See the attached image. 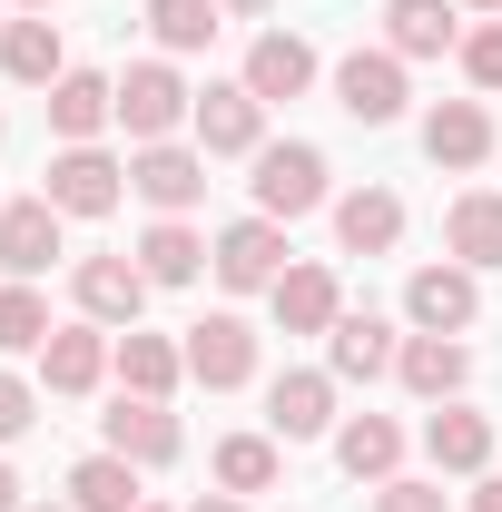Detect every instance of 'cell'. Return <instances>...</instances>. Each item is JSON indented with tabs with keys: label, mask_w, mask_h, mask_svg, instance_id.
I'll use <instances>...</instances> for the list:
<instances>
[{
	"label": "cell",
	"mask_w": 502,
	"mask_h": 512,
	"mask_svg": "<svg viewBox=\"0 0 502 512\" xmlns=\"http://www.w3.org/2000/svg\"><path fill=\"white\" fill-rule=\"evenodd\" d=\"M40 384H50V394H99V384H109V325H60V335H50V345H40Z\"/></svg>",
	"instance_id": "cell-20"
},
{
	"label": "cell",
	"mask_w": 502,
	"mask_h": 512,
	"mask_svg": "<svg viewBox=\"0 0 502 512\" xmlns=\"http://www.w3.org/2000/svg\"><path fill=\"white\" fill-rule=\"evenodd\" d=\"M247 168H256V178H247V188H256V217H276V227L335 207V188H325V148H315V138H266Z\"/></svg>",
	"instance_id": "cell-1"
},
{
	"label": "cell",
	"mask_w": 502,
	"mask_h": 512,
	"mask_svg": "<svg viewBox=\"0 0 502 512\" xmlns=\"http://www.w3.org/2000/svg\"><path fill=\"white\" fill-rule=\"evenodd\" d=\"M463 79H473V99H502V20H483V30H463Z\"/></svg>",
	"instance_id": "cell-33"
},
{
	"label": "cell",
	"mask_w": 502,
	"mask_h": 512,
	"mask_svg": "<svg viewBox=\"0 0 502 512\" xmlns=\"http://www.w3.org/2000/svg\"><path fill=\"white\" fill-rule=\"evenodd\" d=\"M138 266H148V286H197V276H207V237H197L188 217H148Z\"/></svg>",
	"instance_id": "cell-29"
},
{
	"label": "cell",
	"mask_w": 502,
	"mask_h": 512,
	"mask_svg": "<svg viewBox=\"0 0 502 512\" xmlns=\"http://www.w3.org/2000/svg\"><path fill=\"white\" fill-rule=\"evenodd\" d=\"M148 30H158V50L178 60V50H207V40L227 30V10H217V0H148Z\"/></svg>",
	"instance_id": "cell-32"
},
{
	"label": "cell",
	"mask_w": 502,
	"mask_h": 512,
	"mask_svg": "<svg viewBox=\"0 0 502 512\" xmlns=\"http://www.w3.org/2000/svg\"><path fill=\"white\" fill-rule=\"evenodd\" d=\"M188 512H247V503H237V493H197Z\"/></svg>",
	"instance_id": "cell-39"
},
{
	"label": "cell",
	"mask_w": 502,
	"mask_h": 512,
	"mask_svg": "<svg viewBox=\"0 0 502 512\" xmlns=\"http://www.w3.org/2000/svg\"><path fill=\"white\" fill-rule=\"evenodd\" d=\"M424 453H434V473H463V483L493 473V414H473L463 394L434 404V414H424Z\"/></svg>",
	"instance_id": "cell-16"
},
{
	"label": "cell",
	"mask_w": 502,
	"mask_h": 512,
	"mask_svg": "<svg viewBox=\"0 0 502 512\" xmlns=\"http://www.w3.org/2000/svg\"><path fill=\"white\" fill-rule=\"evenodd\" d=\"M217 10H227V20H266L276 0H217Z\"/></svg>",
	"instance_id": "cell-37"
},
{
	"label": "cell",
	"mask_w": 502,
	"mask_h": 512,
	"mask_svg": "<svg viewBox=\"0 0 502 512\" xmlns=\"http://www.w3.org/2000/svg\"><path fill=\"white\" fill-rule=\"evenodd\" d=\"M128 188L148 197L158 217H188L207 197V148L197 138H158V148H128Z\"/></svg>",
	"instance_id": "cell-5"
},
{
	"label": "cell",
	"mask_w": 502,
	"mask_h": 512,
	"mask_svg": "<svg viewBox=\"0 0 502 512\" xmlns=\"http://www.w3.org/2000/svg\"><path fill=\"white\" fill-rule=\"evenodd\" d=\"M188 119H197V89H188L168 60H128V69H119V128L138 138V148L178 138Z\"/></svg>",
	"instance_id": "cell-2"
},
{
	"label": "cell",
	"mask_w": 502,
	"mask_h": 512,
	"mask_svg": "<svg viewBox=\"0 0 502 512\" xmlns=\"http://www.w3.org/2000/svg\"><path fill=\"white\" fill-rule=\"evenodd\" d=\"M384 50H394V60H443V50H463L453 0H384Z\"/></svg>",
	"instance_id": "cell-26"
},
{
	"label": "cell",
	"mask_w": 502,
	"mask_h": 512,
	"mask_svg": "<svg viewBox=\"0 0 502 512\" xmlns=\"http://www.w3.org/2000/svg\"><path fill=\"white\" fill-rule=\"evenodd\" d=\"M69 296H79V316L89 325H138V306H148V266L138 256H79V276H69Z\"/></svg>",
	"instance_id": "cell-11"
},
{
	"label": "cell",
	"mask_w": 502,
	"mask_h": 512,
	"mask_svg": "<svg viewBox=\"0 0 502 512\" xmlns=\"http://www.w3.org/2000/svg\"><path fill=\"white\" fill-rule=\"evenodd\" d=\"M10 10H30V20H50V0H10Z\"/></svg>",
	"instance_id": "cell-40"
},
{
	"label": "cell",
	"mask_w": 502,
	"mask_h": 512,
	"mask_svg": "<svg viewBox=\"0 0 502 512\" xmlns=\"http://www.w3.org/2000/svg\"><path fill=\"white\" fill-rule=\"evenodd\" d=\"M404 99H414V89H404V60H394V50H345V60H335V109L355 128H394Z\"/></svg>",
	"instance_id": "cell-8"
},
{
	"label": "cell",
	"mask_w": 502,
	"mask_h": 512,
	"mask_svg": "<svg viewBox=\"0 0 502 512\" xmlns=\"http://www.w3.org/2000/svg\"><path fill=\"white\" fill-rule=\"evenodd\" d=\"M335 247L345 256H394L404 247V197L394 188H345L335 197Z\"/></svg>",
	"instance_id": "cell-21"
},
{
	"label": "cell",
	"mask_w": 502,
	"mask_h": 512,
	"mask_svg": "<svg viewBox=\"0 0 502 512\" xmlns=\"http://www.w3.org/2000/svg\"><path fill=\"white\" fill-rule=\"evenodd\" d=\"M266 434L276 444H325L335 434V375H276L266 384Z\"/></svg>",
	"instance_id": "cell-13"
},
{
	"label": "cell",
	"mask_w": 502,
	"mask_h": 512,
	"mask_svg": "<svg viewBox=\"0 0 502 512\" xmlns=\"http://www.w3.org/2000/svg\"><path fill=\"white\" fill-rule=\"evenodd\" d=\"M0 138H10V119H0Z\"/></svg>",
	"instance_id": "cell-45"
},
{
	"label": "cell",
	"mask_w": 502,
	"mask_h": 512,
	"mask_svg": "<svg viewBox=\"0 0 502 512\" xmlns=\"http://www.w3.org/2000/svg\"><path fill=\"white\" fill-rule=\"evenodd\" d=\"M148 503V493H138V463H128V453H79V463H69V512H138Z\"/></svg>",
	"instance_id": "cell-28"
},
{
	"label": "cell",
	"mask_w": 502,
	"mask_h": 512,
	"mask_svg": "<svg viewBox=\"0 0 502 512\" xmlns=\"http://www.w3.org/2000/svg\"><path fill=\"white\" fill-rule=\"evenodd\" d=\"M463 512H502V473H473V503Z\"/></svg>",
	"instance_id": "cell-36"
},
{
	"label": "cell",
	"mask_w": 502,
	"mask_h": 512,
	"mask_svg": "<svg viewBox=\"0 0 502 512\" xmlns=\"http://www.w3.org/2000/svg\"><path fill=\"white\" fill-rule=\"evenodd\" d=\"M463 10H502V0H463Z\"/></svg>",
	"instance_id": "cell-41"
},
{
	"label": "cell",
	"mask_w": 502,
	"mask_h": 512,
	"mask_svg": "<svg viewBox=\"0 0 502 512\" xmlns=\"http://www.w3.org/2000/svg\"><path fill=\"white\" fill-rule=\"evenodd\" d=\"M109 119H119V79H99V69H69L60 89H50V138H60V148H89Z\"/></svg>",
	"instance_id": "cell-24"
},
{
	"label": "cell",
	"mask_w": 502,
	"mask_h": 512,
	"mask_svg": "<svg viewBox=\"0 0 502 512\" xmlns=\"http://www.w3.org/2000/svg\"><path fill=\"white\" fill-rule=\"evenodd\" d=\"M394 375H404V394H424V404H453V394L473 384V345H463V335H404Z\"/></svg>",
	"instance_id": "cell-19"
},
{
	"label": "cell",
	"mask_w": 502,
	"mask_h": 512,
	"mask_svg": "<svg viewBox=\"0 0 502 512\" xmlns=\"http://www.w3.org/2000/svg\"><path fill=\"white\" fill-rule=\"evenodd\" d=\"M394 355H404V345H394V325H384L375 306H345V316H335V335H325V375H335V384L394 375Z\"/></svg>",
	"instance_id": "cell-14"
},
{
	"label": "cell",
	"mask_w": 502,
	"mask_h": 512,
	"mask_svg": "<svg viewBox=\"0 0 502 512\" xmlns=\"http://www.w3.org/2000/svg\"><path fill=\"white\" fill-rule=\"evenodd\" d=\"M207 266H217V286H227V296H266L296 256H286V227H276V217H237V227H217V237H207Z\"/></svg>",
	"instance_id": "cell-3"
},
{
	"label": "cell",
	"mask_w": 502,
	"mask_h": 512,
	"mask_svg": "<svg viewBox=\"0 0 502 512\" xmlns=\"http://www.w3.org/2000/svg\"><path fill=\"white\" fill-rule=\"evenodd\" d=\"M0 69H10L20 89H60V79H69L60 20H30V10H10V30H0Z\"/></svg>",
	"instance_id": "cell-27"
},
{
	"label": "cell",
	"mask_w": 502,
	"mask_h": 512,
	"mask_svg": "<svg viewBox=\"0 0 502 512\" xmlns=\"http://www.w3.org/2000/svg\"><path fill=\"white\" fill-rule=\"evenodd\" d=\"M404 316L414 335H463V325H483V286H473V266H414L404 276Z\"/></svg>",
	"instance_id": "cell-9"
},
{
	"label": "cell",
	"mask_w": 502,
	"mask_h": 512,
	"mask_svg": "<svg viewBox=\"0 0 502 512\" xmlns=\"http://www.w3.org/2000/svg\"><path fill=\"white\" fill-rule=\"evenodd\" d=\"M443 247H453V266L493 276L502 266V188H463L453 197V207H443Z\"/></svg>",
	"instance_id": "cell-22"
},
{
	"label": "cell",
	"mask_w": 502,
	"mask_h": 512,
	"mask_svg": "<svg viewBox=\"0 0 502 512\" xmlns=\"http://www.w3.org/2000/svg\"><path fill=\"white\" fill-rule=\"evenodd\" d=\"M188 128H197L207 158H256V148H266V99H256L247 79H207Z\"/></svg>",
	"instance_id": "cell-7"
},
{
	"label": "cell",
	"mask_w": 502,
	"mask_h": 512,
	"mask_svg": "<svg viewBox=\"0 0 502 512\" xmlns=\"http://www.w3.org/2000/svg\"><path fill=\"white\" fill-rule=\"evenodd\" d=\"M30 512H69V503H30Z\"/></svg>",
	"instance_id": "cell-42"
},
{
	"label": "cell",
	"mask_w": 502,
	"mask_h": 512,
	"mask_svg": "<svg viewBox=\"0 0 502 512\" xmlns=\"http://www.w3.org/2000/svg\"><path fill=\"white\" fill-rule=\"evenodd\" d=\"M30 424H40V384H30V375H10V365H0V444H20Z\"/></svg>",
	"instance_id": "cell-34"
},
{
	"label": "cell",
	"mask_w": 502,
	"mask_h": 512,
	"mask_svg": "<svg viewBox=\"0 0 502 512\" xmlns=\"http://www.w3.org/2000/svg\"><path fill=\"white\" fill-rule=\"evenodd\" d=\"M0 266H10L20 286L60 266V207H50V197H10V207H0Z\"/></svg>",
	"instance_id": "cell-17"
},
{
	"label": "cell",
	"mask_w": 502,
	"mask_h": 512,
	"mask_svg": "<svg viewBox=\"0 0 502 512\" xmlns=\"http://www.w3.org/2000/svg\"><path fill=\"white\" fill-rule=\"evenodd\" d=\"M109 375H119V394H178V375H188V345H168V335H148V325H128L119 345H109Z\"/></svg>",
	"instance_id": "cell-23"
},
{
	"label": "cell",
	"mask_w": 502,
	"mask_h": 512,
	"mask_svg": "<svg viewBox=\"0 0 502 512\" xmlns=\"http://www.w3.org/2000/svg\"><path fill=\"white\" fill-rule=\"evenodd\" d=\"M50 335H60V325H50V296L10 276V286H0V355H40Z\"/></svg>",
	"instance_id": "cell-31"
},
{
	"label": "cell",
	"mask_w": 502,
	"mask_h": 512,
	"mask_svg": "<svg viewBox=\"0 0 502 512\" xmlns=\"http://www.w3.org/2000/svg\"><path fill=\"white\" fill-rule=\"evenodd\" d=\"M207 473H217V493H276V473H286V444L276 434H227V444L207 453Z\"/></svg>",
	"instance_id": "cell-30"
},
{
	"label": "cell",
	"mask_w": 502,
	"mask_h": 512,
	"mask_svg": "<svg viewBox=\"0 0 502 512\" xmlns=\"http://www.w3.org/2000/svg\"><path fill=\"white\" fill-rule=\"evenodd\" d=\"M315 69H325V60H315V40H296V30H256L237 79H247L266 109H286V99H306V89H315Z\"/></svg>",
	"instance_id": "cell-12"
},
{
	"label": "cell",
	"mask_w": 502,
	"mask_h": 512,
	"mask_svg": "<svg viewBox=\"0 0 502 512\" xmlns=\"http://www.w3.org/2000/svg\"><path fill=\"white\" fill-rule=\"evenodd\" d=\"M188 375L207 384V394H237V384H256V325L247 316H197L188 325Z\"/></svg>",
	"instance_id": "cell-10"
},
{
	"label": "cell",
	"mask_w": 502,
	"mask_h": 512,
	"mask_svg": "<svg viewBox=\"0 0 502 512\" xmlns=\"http://www.w3.org/2000/svg\"><path fill=\"white\" fill-rule=\"evenodd\" d=\"M0 30H10V0H0Z\"/></svg>",
	"instance_id": "cell-43"
},
{
	"label": "cell",
	"mask_w": 502,
	"mask_h": 512,
	"mask_svg": "<svg viewBox=\"0 0 502 512\" xmlns=\"http://www.w3.org/2000/svg\"><path fill=\"white\" fill-rule=\"evenodd\" d=\"M0 512H30V503H20V473H10V463H0Z\"/></svg>",
	"instance_id": "cell-38"
},
{
	"label": "cell",
	"mask_w": 502,
	"mask_h": 512,
	"mask_svg": "<svg viewBox=\"0 0 502 512\" xmlns=\"http://www.w3.org/2000/svg\"><path fill=\"white\" fill-rule=\"evenodd\" d=\"M266 306H276V335H335L345 286H335V266H286V276L266 286Z\"/></svg>",
	"instance_id": "cell-15"
},
{
	"label": "cell",
	"mask_w": 502,
	"mask_h": 512,
	"mask_svg": "<svg viewBox=\"0 0 502 512\" xmlns=\"http://www.w3.org/2000/svg\"><path fill=\"white\" fill-rule=\"evenodd\" d=\"M40 197H50L60 217H109L128 197V158H109L99 138H89V148H60V158L40 168Z\"/></svg>",
	"instance_id": "cell-4"
},
{
	"label": "cell",
	"mask_w": 502,
	"mask_h": 512,
	"mask_svg": "<svg viewBox=\"0 0 502 512\" xmlns=\"http://www.w3.org/2000/svg\"><path fill=\"white\" fill-rule=\"evenodd\" d=\"M424 158L434 168H483L493 158V109L483 99H434L424 109Z\"/></svg>",
	"instance_id": "cell-18"
},
{
	"label": "cell",
	"mask_w": 502,
	"mask_h": 512,
	"mask_svg": "<svg viewBox=\"0 0 502 512\" xmlns=\"http://www.w3.org/2000/svg\"><path fill=\"white\" fill-rule=\"evenodd\" d=\"M365 512H453V503H443V483H424V473H394V483H375Z\"/></svg>",
	"instance_id": "cell-35"
},
{
	"label": "cell",
	"mask_w": 502,
	"mask_h": 512,
	"mask_svg": "<svg viewBox=\"0 0 502 512\" xmlns=\"http://www.w3.org/2000/svg\"><path fill=\"white\" fill-rule=\"evenodd\" d=\"M99 444L128 453L138 473H158V463H178V453H188V424H178L158 394H119V404L99 414Z\"/></svg>",
	"instance_id": "cell-6"
},
{
	"label": "cell",
	"mask_w": 502,
	"mask_h": 512,
	"mask_svg": "<svg viewBox=\"0 0 502 512\" xmlns=\"http://www.w3.org/2000/svg\"><path fill=\"white\" fill-rule=\"evenodd\" d=\"M335 463H345V483H394L404 473V424L394 414H345L335 424Z\"/></svg>",
	"instance_id": "cell-25"
},
{
	"label": "cell",
	"mask_w": 502,
	"mask_h": 512,
	"mask_svg": "<svg viewBox=\"0 0 502 512\" xmlns=\"http://www.w3.org/2000/svg\"><path fill=\"white\" fill-rule=\"evenodd\" d=\"M138 512H168V503H138Z\"/></svg>",
	"instance_id": "cell-44"
}]
</instances>
